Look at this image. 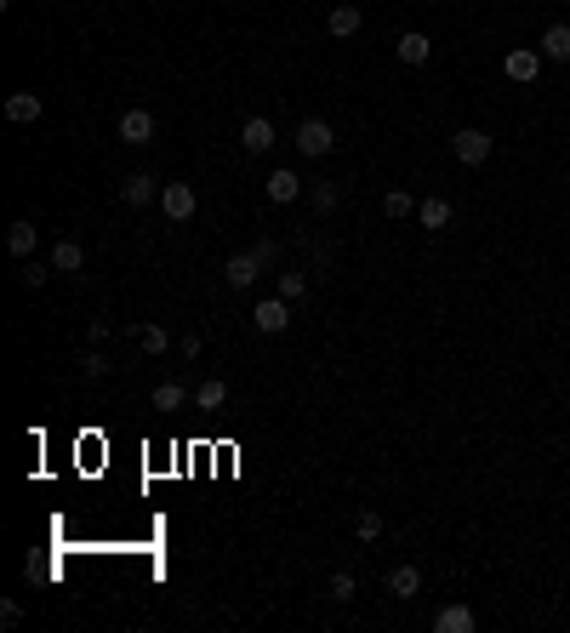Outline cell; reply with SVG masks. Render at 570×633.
<instances>
[{
  "label": "cell",
  "mask_w": 570,
  "mask_h": 633,
  "mask_svg": "<svg viewBox=\"0 0 570 633\" xmlns=\"http://www.w3.org/2000/svg\"><path fill=\"white\" fill-rule=\"evenodd\" d=\"M160 211H165L172 223H188V217L200 211V195H195L188 183H165V188H160Z\"/></svg>",
  "instance_id": "5"
},
{
  "label": "cell",
  "mask_w": 570,
  "mask_h": 633,
  "mask_svg": "<svg viewBox=\"0 0 570 633\" xmlns=\"http://www.w3.org/2000/svg\"><path fill=\"white\" fill-rule=\"evenodd\" d=\"M40 115H46L40 92H12V97H6V120H12V126H35Z\"/></svg>",
  "instance_id": "11"
},
{
  "label": "cell",
  "mask_w": 570,
  "mask_h": 633,
  "mask_svg": "<svg viewBox=\"0 0 570 633\" xmlns=\"http://www.w3.org/2000/svg\"><path fill=\"white\" fill-rule=\"evenodd\" d=\"M223 406H228V383L223 377H205L195 388V411H223Z\"/></svg>",
  "instance_id": "19"
},
{
  "label": "cell",
  "mask_w": 570,
  "mask_h": 633,
  "mask_svg": "<svg viewBox=\"0 0 570 633\" xmlns=\"http://www.w3.org/2000/svg\"><path fill=\"white\" fill-rule=\"evenodd\" d=\"M354 537H360V542H376V537H383V514H376V508H360V514H354Z\"/></svg>",
  "instance_id": "25"
},
{
  "label": "cell",
  "mask_w": 570,
  "mask_h": 633,
  "mask_svg": "<svg viewBox=\"0 0 570 633\" xmlns=\"http://www.w3.org/2000/svg\"><path fill=\"white\" fill-rule=\"evenodd\" d=\"M86 331H92V343H109V337H115V326H109V320H103V314H97V320H92Z\"/></svg>",
  "instance_id": "33"
},
{
  "label": "cell",
  "mask_w": 570,
  "mask_h": 633,
  "mask_svg": "<svg viewBox=\"0 0 570 633\" xmlns=\"http://www.w3.org/2000/svg\"><path fill=\"white\" fill-rule=\"evenodd\" d=\"M536 52H542L547 63H570V24H547L542 40H536Z\"/></svg>",
  "instance_id": "13"
},
{
  "label": "cell",
  "mask_w": 570,
  "mask_h": 633,
  "mask_svg": "<svg viewBox=\"0 0 570 633\" xmlns=\"http://www.w3.org/2000/svg\"><path fill=\"white\" fill-rule=\"evenodd\" d=\"M132 337H137V348H143V354H165V348H172V331H165V326H149V320L132 326Z\"/></svg>",
  "instance_id": "21"
},
{
  "label": "cell",
  "mask_w": 570,
  "mask_h": 633,
  "mask_svg": "<svg viewBox=\"0 0 570 633\" xmlns=\"http://www.w3.org/2000/svg\"><path fill=\"white\" fill-rule=\"evenodd\" d=\"M331 149H336L331 120H303V126H297V155H303V160H320V155H331Z\"/></svg>",
  "instance_id": "1"
},
{
  "label": "cell",
  "mask_w": 570,
  "mask_h": 633,
  "mask_svg": "<svg viewBox=\"0 0 570 633\" xmlns=\"http://www.w3.org/2000/svg\"><path fill=\"white\" fill-rule=\"evenodd\" d=\"M383 211H388V217H411L416 200L405 195V188H388V195H383Z\"/></svg>",
  "instance_id": "27"
},
{
  "label": "cell",
  "mask_w": 570,
  "mask_h": 633,
  "mask_svg": "<svg viewBox=\"0 0 570 633\" xmlns=\"http://www.w3.org/2000/svg\"><path fill=\"white\" fill-rule=\"evenodd\" d=\"M52 268L57 274H80V268H86V246H80V240H57L52 246Z\"/></svg>",
  "instance_id": "18"
},
{
  "label": "cell",
  "mask_w": 570,
  "mask_h": 633,
  "mask_svg": "<svg viewBox=\"0 0 570 633\" xmlns=\"http://www.w3.org/2000/svg\"><path fill=\"white\" fill-rule=\"evenodd\" d=\"M394 46H399V63H411V69H422V63L434 57V40L422 35V29H405V35L394 40Z\"/></svg>",
  "instance_id": "12"
},
{
  "label": "cell",
  "mask_w": 570,
  "mask_h": 633,
  "mask_svg": "<svg viewBox=\"0 0 570 633\" xmlns=\"http://www.w3.org/2000/svg\"><path fill=\"white\" fill-rule=\"evenodd\" d=\"M274 143H280V137H274V120H268V115H251V120L240 126V149H245V155H268Z\"/></svg>",
  "instance_id": "6"
},
{
  "label": "cell",
  "mask_w": 570,
  "mask_h": 633,
  "mask_svg": "<svg viewBox=\"0 0 570 633\" xmlns=\"http://www.w3.org/2000/svg\"><path fill=\"white\" fill-rule=\"evenodd\" d=\"M297 195H303V177L291 172V166H274V172H268V200L274 206H291Z\"/></svg>",
  "instance_id": "10"
},
{
  "label": "cell",
  "mask_w": 570,
  "mask_h": 633,
  "mask_svg": "<svg viewBox=\"0 0 570 633\" xmlns=\"http://www.w3.org/2000/svg\"><path fill=\"white\" fill-rule=\"evenodd\" d=\"M183 399H188V388H183V383H160V388L149 394V406L172 417V411H183Z\"/></svg>",
  "instance_id": "22"
},
{
  "label": "cell",
  "mask_w": 570,
  "mask_h": 633,
  "mask_svg": "<svg viewBox=\"0 0 570 633\" xmlns=\"http://www.w3.org/2000/svg\"><path fill=\"white\" fill-rule=\"evenodd\" d=\"M308 200H314V211H320V217H331V211L343 206V188H336V183H314Z\"/></svg>",
  "instance_id": "23"
},
{
  "label": "cell",
  "mask_w": 570,
  "mask_h": 633,
  "mask_svg": "<svg viewBox=\"0 0 570 633\" xmlns=\"http://www.w3.org/2000/svg\"><path fill=\"white\" fill-rule=\"evenodd\" d=\"M251 251H257V263H263V268H274V263H280V246H274L268 235H263L257 246H251Z\"/></svg>",
  "instance_id": "30"
},
{
  "label": "cell",
  "mask_w": 570,
  "mask_h": 633,
  "mask_svg": "<svg viewBox=\"0 0 570 633\" xmlns=\"http://www.w3.org/2000/svg\"><path fill=\"white\" fill-rule=\"evenodd\" d=\"M177 354H183V360H200V331H188L183 343H177Z\"/></svg>",
  "instance_id": "31"
},
{
  "label": "cell",
  "mask_w": 570,
  "mask_h": 633,
  "mask_svg": "<svg viewBox=\"0 0 570 633\" xmlns=\"http://www.w3.org/2000/svg\"><path fill=\"white\" fill-rule=\"evenodd\" d=\"M416 588H422V571H416V565H394V571H388V594H394V599H416Z\"/></svg>",
  "instance_id": "20"
},
{
  "label": "cell",
  "mask_w": 570,
  "mask_h": 633,
  "mask_svg": "<svg viewBox=\"0 0 570 633\" xmlns=\"http://www.w3.org/2000/svg\"><path fill=\"white\" fill-rule=\"evenodd\" d=\"M251 320H257V331H263V337H280V331L291 326V303H285V297H263Z\"/></svg>",
  "instance_id": "7"
},
{
  "label": "cell",
  "mask_w": 570,
  "mask_h": 633,
  "mask_svg": "<svg viewBox=\"0 0 570 633\" xmlns=\"http://www.w3.org/2000/svg\"><path fill=\"white\" fill-rule=\"evenodd\" d=\"M416 223H422V228H434V235H439V228H451V200H445V195L416 200Z\"/></svg>",
  "instance_id": "17"
},
{
  "label": "cell",
  "mask_w": 570,
  "mask_h": 633,
  "mask_svg": "<svg viewBox=\"0 0 570 633\" xmlns=\"http://www.w3.org/2000/svg\"><path fill=\"white\" fill-rule=\"evenodd\" d=\"M35 246H40V228H35L29 217H17V223L6 228V251H12V257H24V263H29V257H35Z\"/></svg>",
  "instance_id": "14"
},
{
  "label": "cell",
  "mask_w": 570,
  "mask_h": 633,
  "mask_svg": "<svg viewBox=\"0 0 570 633\" xmlns=\"http://www.w3.org/2000/svg\"><path fill=\"white\" fill-rule=\"evenodd\" d=\"M0 622H6V628H17V622H24V605H17V599H6V605H0Z\"/></svg>",
  "instance_id": "32"
},
{
  "label": "cell",
  "mask_w": 570,
  "mask_h": 633,
  "mask_svg": "<svg viewBox=\"0 0 570 633\" xmlns=\"http://www.w3.org/2000/svg\"><path fill=\"white\" fill-rule=\"evenodd\" d=\"M257 274H263V263H257V251H235V257H228L223 263V286L228 291H251V286H257Z\"/></svg>",
  "instance_id": "3"
},
{
  "label": "cell",
  "mask_w": 570,
  "mask_h": 633,
  "mask_svg": "<svg viewBox=\"0 0 570 633\" xmlns=\"http://www.w3.org/2000/svg\"><path fill=\"white\" fill-rule=\"evenodd\" d=\"M360 24H365V12L354 6V0H343V6H331V17H325V29L336 35V40H348V35H360Z\"/></svg>",
  "instance_id": "16"
},
{
  "label": "cell",
  "mask_w": 570,
  "mask_h": 633,
  "mask_svg": "<svg viewBox=\"0 0 570 633\" xmlns=\"http://www.w3.org/2000/svg\"><path fill=\"white\" fill-rule=\"evenodd\" d=\"M451 155L462 166H485L491 160V132H479V126H462V132L451 137Z\"/></svg>",
  "instance_id": "2"
},
{
  "label": "cell",
  "mask_w": 570,
  "mask_h": 633,
  "mask_svg": "<svg viewBox=\"0 0 570 633\" xmlns=\"http://www.w3.org/2000/svg\"><path fill=\"white\" fill-rule=\"evenodd\" d=\"M280 297H285V303L308 297V268H285V274H280Z\"/></svg>",
  "instance_id": "24"
},
{
  "label": "cell",
  "mask_w": 570,
  "mask_h": 633,
  "mask_svg": "<svg viewBox=\"0 0 570 633\" xmlns=\"http://www.w3.org/2000/svg\"><path fill=\"white\" fill-rule=\"evenodd\" d=\"M160 188H165V183H155L149 172H132V177L120 183V200H125V206H155V200H160Z\"/></svg>",
  "instance_id": "9"
},
{
  "label": "cell",
  "mask_w": 570,
  "mask_h": 633,
  "mask_svg": "<svg viewBox=\"0 0 570 633\" xmlns=\"http://www.w3.org/2000/svg\"><path fill=\"white\" fill-rule=\"evenodd\" d=\"M52 274H57V268H46V263H24V286H29V291H40V286L52 280Z\"/></svg>",
  "instance_id": "28"
},
{
  "label": "cell",
  "mask_w": 570,
  "mask_h": 633,
  "mask_svg": "<svg viewBox=\"0 0 570 633\" xmlns=\"http://www.w3.org/2000/svg\"><path fill=\"white\" fill-rule=\"evenodd\" d=\"M479 622H474V610L468 605H439L434 610V633H474Z\"/></svg>",
  "instance_id": "15"
},
{
  "label": "cell",
  "mask_w": 570,
  "mask_h": 633,
  "mask_svg": "<svg viewBox=\"0 0 570 633\" xmlns=\"http://www.w3.org/2000/svg\"><path fill=\"white\" fill-rule=\"evenodd\" d=\"M115 366H109V354H103V348H92V354H80V377H92V383H97V377H109Z\"/></svg>",
  "instance_id": "26"
},
{
  "label": "cell",
  "mask_w": 570,
  "mask_h": 633,
  "mask_svg": "<svg viewBox=\"0 0 570 633\" xmlns=\"http://www.w3.org/2000/svg\"><path fill=\"white\" fill-rule=\"evenodd\" d=\"M542 63H547V57H542L536 46H514L508 57H502V75H508L514 86H531V80L542 75Z\"/></svg>",
  "instance_id": "4"
},
{
  "label": "cell",
  "mask_w": 570,
  "mask_h": 633,
  "mask_svg": "<svg viewBox=\"0 0 570 633\" xmlns=\"http://www.w3.org/2000/svg\"><path fill=\"white\" fill-rule=\"evenodd\" d=\"M120 137L132 143V149L155 143V115H149V109H125V115H120Z\"/></svg>",
  "instance_id": "8"
},
{
  "label": "cell",
  "mask_w": 570,
  "mask_h": 633,
  "mask_svg": "<svg viewBox=\"0 0 570 633\" xmlns=\"http://www.w3.org/2000/svg\"><path fill=\"white\" fill-rule=\"evenodd\" d=\"M331 599H336V605H348V599H354V577H348V571H336V577H331Z\"/></svg>",
  "instance_id": "29"
}]
</instances>
